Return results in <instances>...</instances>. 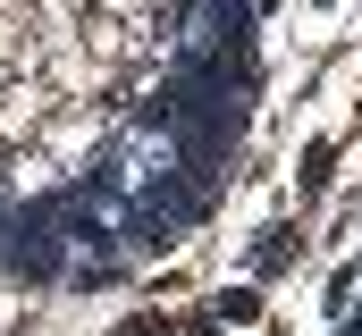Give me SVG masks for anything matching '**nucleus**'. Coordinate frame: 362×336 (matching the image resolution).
Returning <instances> with one entry per match:
<instances>
[{
	"label": "nucleus",
	"instance_id": "obj_1",
	"mask_svg": "<svg viewBox=\"0 0 362 336\" xmlns=\"http://www.w3.org/2000/svg\"><path fill=\"white\" fill-rule=\"evenodd\" d=\"M219 320H236V328H253V320H262V294H253V286H236V294H219Z\"/></svg>",
	"mask_w": 362,
	"mask_h": 336
},
{
	"label": "nucleus",
	"instance_id": "obj_2",
	"mask_svg": "<svg viewBox=\"0 0 362 336\" xmlns=\"http://www.w3.org/2000/svg\"><path fill=\"white\" fill-rule=\"evenodd\" d=\"M118 336H169V320H152V311H135V320H127Z\"/></svg>",
	"mask_w": 362,
	"mask_h": 336
}]
</instances>
